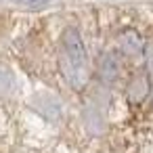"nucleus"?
Instances as JSON below:
<instances>
[{
	"label": "nucleus",
	"instance_id": "f257e3e1",
	"mask_svg": "<svg viewBox=\"0 0 153 153\" xmlns=\"http://www.w3.org/2000/svg\"><path fill=\"white\" fill-rule=\"evenodd\" d=\"M61 71L71 88H82L88 76V55L82 34L76 27H67L61 36Z\"/></svg>",
	"mask_w": 153,
	"mask_h": 153
},
{
	"label": "nucleus",
	"instance_id": "f03ea898",
	"mask_svg": "<svg viewBox=\"0 0 153 153\" xmlns=\"http://www.w3.org/2000/svg\"><path fill=\"white\" fill-rule=\"evenodd\" d=\"M30 103H32V107L42 115V117H46V120H53V122H57L59 117H61V101L57 99V97H53V94H48V92H36L32 99H30Z\"/></svg>",
	"mask_w": 153,
	"mask_h": 153
},
{
	"label": "nucleus",
	"instance_id": "7ed1b4c3",
	"mask_svg": "<svg viewBox=\"0 0 153 153\" xmlns=\"http://www.w3.org/2000/svg\"><path fill=\"white\" fill-rule=\"evenodd\" d=\"M117 74H120V61H117V57L113 53L105 55L101 59V65H99V78L105 84H111V82H115Z\"/></svg>",
	"mask_w": 153,
	"mask_h": 153
},
{
	"label": "nucleus",
	"instance_id": "20e7f679",
	"mask_svg": "<svg viewBox=\"0 0 153 153\" xmlns=\"http://www.w3.org/2000/svg\"><path fill=\"white\" fill-rule=\"evenodd\" d=\"M120 48L126 55H138L143 51V38L136 32H124L120 36Z\"/></svg>",
	"mask_w": 153,
	"mask_h": 153
},
{
	"label": "nucleus",
	"instance_id": "39448f33",
	"mask_svg": "<svg viewBox=\"0 0 153 153\" xmlns=\"http://www.w3.org/2000/svg\"><path fill=\"white\" fill-rule=\"evenodd\" d=\"M147 92H149V84H147V78H143V76H138L130 84V90H128V94H130L132 101H143Z\"/></svg>",
	"mask_w": 153,
	"mask_h": 153
},
{
	"label": "nucleus",
	"instance_id": "423d86ee",
	"mask_svg": "<svg viewBox=\"0 0 153 153\" xmlns=\"http://www.w3.org/2000/svg\"><path fill=\"white\" fill-rule=\"evenodd\" d=\"M15 86V76L7 65H0V97H4L13 90Z\"/></svg>",
	"mask_w": 153,
	"mask_h": 153
},
{
	"label": "nucleus",
	"instance_id": "0eeeda50",
	"mask_svg": "<svg viewBox=\"0 0 153 153\" xmlns=\"http://www.w3.org/2000/svg\"><path fill=\"white\" fill-rule=\"evenodd\" d=\"M17 2H25V4H36L38 0H17Z\"/></svg>",
	"mask_w": 153,
	"mask_h": 153
}]
</instances>
